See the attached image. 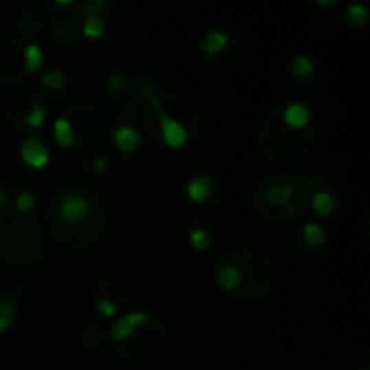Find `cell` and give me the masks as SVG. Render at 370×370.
Wrapping results in <instances>:
<instances>
[{
  "mask_svg": "<svg viewBox=\"0 0 370 370\" xmlns=\"http://www.w3.org/2000/svg\"><path fill=\"white\" fill-rule=\"evenodd\" d=\"M312 210L323 215V217H329L336 210V197L331 191H314L312 195Z\"/></svg>",
  "mask_w": 370,
  "mask_h": 370,
  "instance_id": "obj_13",
  "label": "cell"
},
{
  "mask_svg": "<svg viewBox=\"0 0 370 370\" xmlns=\"http://www.w3.org/2000/svg\"><path fill=\"white\" fill-rule=\"evenodd\" d=\"M65 33H69L67 26H65V22H54V24H52V37H54V39H63Z\"/></svg>",
  "mask_w": 370,
  "mask_h": 370,
  "instance_id": "obj_26",
  "label": "cell"
},
{
  "mask_svg": "<svg viewBox=\"0 0 370 370\" xmlns=\"http://www.w3.org/2000/svg\"><path fill=\"white\" fill-rule=\"evenodd\" d=\"M113 143L120 152L124 154H135L141 147V135L137 128H132L128 124H122L113 130Z\"/></svg>",
  "mask_w": 370,
  "mask_h": 370,
  "instance_id": "obj_7",
  "label": "cell"
},
{
  "mask_svg": "<svg viewBox=\"0 0 370 370\" xmlns=\"http://www.w3.org/2000/svg\"><path fill=\"white\" fill-rule=\"evenodd\" d=\"M111 3L109 0H96V3H87V5H83L80 7V16L85 18V16H100V18H107L105 13L107 11H111Z\"/></svg>",
  "mask_w": 370,
  "mask_h": 370,
  "instance_id": "obj_24",
  "label": "cell"
},
{
  "mask_svg": "<svg viewBox=\"0 0 370 370\" xmlns=\"http://www.w3.org/2000/svg\"><path fill=\"white\" fill-rule=\"evenodd\" d=\"M331 5H336L334 0H323V3H316V7H331Z\"/></svg>",
  "mask_w": 370,
  "mask_h": 370,
  "instance_id": "obj_29",
  "label": "cell"
},
{
  "mask_svg": "<svg viewBox=\"0 0 370 370\" xmlns=\"http://www.w3.org/2000/svg\"><path fill=\"white\" fill-rule=\"evenodd\" d=\"M303 241L309 247H320V245L327 243V232H325L323 226L314 224V221H309V224L303 226Z\"/></svg>",
  "mask_w": 370,
  "mask_h": 370,
  "instance_id": "obj_16",
  "label": "cell"
},
{
  "mask_svg": "<svg viewBox=\"0 0 370 370\" xmlns=\"http://www.w3.org/2000/svg\"><path fill=\"white\" fill-rule=\"evenodd\" d=\"M39 83L46 89H50V91H61L65 87V76H63V72H58V69H46L41 74Z\"/></svg>",
  "mask_w": 370,
  "mask_h": 370,
  "instance_id": "obj_19",
  "label": "cell"
},
{
  "mask_svg": "<svg viewBox=\"0 0 370 370\" xmlns=\"http://www.w3.org/2000/svg\"><path fill=\"white\" fill-rule=\"evenodd\" d=\"M294 193H297V186L288 180H279L264 191V199L266 204L275 206V208H286V206H290Z\"/></svg>",
  "mask_w": 370,
  "mask_h": 370,
  "instance_id": "obj_6",
  "label": "cell"
},
{
  "mask_svg": "<svg viewBox=\"0 0 370 370\" xmlns=\"http://www.w3.org/2000/svg\"><path fill=\"white\" fill-rule=\"evenodd\" d=\"M312 122V113L301 102H290L284 109V124L292 130H303Z\"/></svg>",
  "mask_w": 370,
  "mask_h": 370,
  "instance_id": "obj_8",
  "label": "cell"
},
{
  "mask_svg": "<svg viewBox=\"0 0 370 370\" xmlns=\"http://www.w3.org/2000/svg\"><path fill=\"white\" fill-rule=\"evenodd\" d=\"M16 208L22 215L35 213V208H37V195L33 193V191H20V193L16 195Z\"/></svg>",
  "mask_w": 370,
  "mask_h": 370,
  "instance_id": "obj_20",
  "label": "cell"
},
{
  "mask_svg": "<svg viewBox=\"0 0 370 370\" xmlns=\"http://www.w3.org/2000/svg\"><path fill=\"white\" fill-rule=\"evenodd\" d=\"M188 243H191V247H193L195 251H206V249L213 247L215 234L210 230H206V228H195L193 232L188 234Z\"/></svg>",
  "mask_w": 370,
  "mask_h": 370,
  "instance_id": "obj_18",
  "label": "cell"
},
{
  "mask_svg": "<svg viewBox=\"0 0 370 370\" xmlns=\"http://www.w3.org/2000/svg\"><path fill=\"white\" fill-rule=\"evenodd\" d=\"M94 169H96L98 173H107V169H109V160H107L105 156H98V158L94 160Z\"/></svg>",
  "mask_w": 370,
  "mask_h": 370,
  "instance_id": "obj_27",
  "label": "cell"
},
{
  "mask_svg": "<svg viewBox=\"0 0 370 370\" xmlns=\"http://www.w3.org/2000/svg\"><path fill=\"white\" fill-rule=\"evenodd\" d=\"M83 35L87 39H100L107 31V20L100 16H85L83 18Z\"/></svg>",
  "mask_w": 370,
  "mask_h": 370,
  "instance_id": "obj_15",
  "label": "cell"
},
{
  "mask_svg": "<svg viewBox=\"0 0 370 370\" xmlns=\"http://www.w3.org/2000/svg\"><path fill=\"white\" fill-rule=\"evenodd\" d=\"M52 132H54V141L58 147H63V150H69V147L76 143V130H74L72 122L67 117H58L52 126Z\"/></svg>",
  "mask_w": 370,
  "mask_h": 370,
  "instance_id": "obj_10",
  "label": "cell"
},
{
  "mask_svg": "<svg viewBox=\"0 0 370 370\" xmlns=\"http://www.w3.org/2000/svg\"><path fill=\"white\" fill-rule=\"evenodd\" d=\"M43 65V52L37 43H28L24 48V67L28 74H37Z\"/></svg>",
  "mask_w": 370,
  "mask_h": 370,
  "instance_id": "obj_17",
  "label": "cell"
},
{
  "mask_svg": "<svg viewBox=\"0 0 370 370\" xmlns=\"http://www.w3.org/2000/svg\"><path fill=\"white\" fill-rule=\"evenodd\" d=\"M18 318V307L9 297H0V334H7Z\"/></svg>",
  "mask_w": 370,
  "mask_h": 370,
  "instance_id": "obj_14",
  "label": "cell"
},
{
  "mask_svg": "<svg viewBox=\"0 0 370 370\" xmlns=\"http://www.w3.org/2000/svg\"><path fill=\"white\" fill-rule=\"evenodd\" d=\"M186 195L191 202L204 204L213 197V182L208 175H193L186 184Z\"/></svg>",
  "mask_w": 370,
  "mask_h": 370,
  "instance_id": "obj_9",
  "label": "cell"
},
{
  "mask_svg": "<svg viewBox=\"0 0 370 370\" xmlns=\"http://www.w3.org/2000/svg\"><path fill=\"white\" fill-rule=\"evenodd\" d=\"M126 87H128V78L124 76V74H113V76L107 80L109 94H122V91H126Z\"/></svg>",
  "mask_w": 370,
  "mask_h": 370,
  "instance_id": "obj_25",
  "label": "cell"
},
{
  "mask_svg": "<svg viewBox=\"0 0 370 370\" xmlns=\"http://www.w3.org/2000/svg\"><path fill=\"white\" fill-rule=\"evenodd\" d=\"M228 41H230L228 33H224V31H210V33L204 35L199 48H202V52H204L206 56H217L219 52L226 50Z\"/></svg>",
  "mask_w": 370,
  "mask_h": 370,
  "instance_id": "obj_11",
  "label": "cell"
},
{
  "mask_svg": "<svg viewBox=\"0 0 370 370\" xmlns=\"http://www.w3.org/2000/svg\"><path fill=\"white\" fill-rule=\"evenodd\" d=\"M9 202V193H7V191L3 188V186H0V210H3L5 208V204Z\"/></svg>",
  "mask_w": 370,
  "mask_h": 370,
  "instance_id": "obj_28",
  "label": "cell"
},
{
  "mask_svg": "<svg viewBox=\"0 0 370 370\" xmlns=\"http://www.w3.org/2000/svg\"><path fill=\"white\" fill-rule=\"evenodd\" d=\"M147 323H150V314L147 312H126L124 316H120L113 323V327L107 331V340L120 345L124 340L135 336L137 331H141Z\"/></svg>",
  "mask_w": 370,
  "mask_h": 370,
  "instance_id": "obj_3",
  "label": "cell"
},
{
  "mask_svg": "<svg viewBox=\"0 0 370 370\" xmlns=\"http://www.w3.org/2000/svg\"><path fill=\"white\" fill-rule=\"evenodd\" d=\"M58 219L63 221L65 226L76 228L89 219L91 215V199L89 195L80 193V191H65L58 199Z\"/></svg>",
  "mask_w": 370,
  "mask_h": 370,
  "instance_id": "obj_2",
  "label": "cell"
},
{
  "mask_svg": "<svg viewBox=\"0 0 370 370\" xmlns=\"http://www.w3.org/2000/svg\"><path fill=\"white\" fill-rule=\"evenodd\" d=\"M20 156L31 169H43L50 162V152L46 143H41L39 139L31 137V139H24L20 145Z\"/></svg>",
  "mask_w": 370,
  "mask_h": 370,
  "instance_id": "obj_4",
  "label": "cell"
},
{
  "mask_svg": "<svg viewBox=\"0 0 370 370\" xmlns=\"http://www.w3.org/2000/svg\"><path fill=\"white\" fill-rule=\"evenodd\" d=\"M347 22L351 26H364L368 22V9L364 5L353 3L347 7Z\"/></svg>",
  "mask_w": 370,
  "mask_h": 370,
  "instance_id": "obj_22",
  "label": "cell"
},
{
  "mask_svg": "<svg viewBox=\"0 0 370 370\" xmlns=\"http://www.w3.org/2000/svg\"><path fill=\"white\" fill-rule=\"evenodd\" d=\"M96 309H98V314L102 318H113L117 314V309H120V303L113 301L111 297H96Z\"/></svg>",
  "mask_w": 370,
  "mask_h": 370,
  "instance_id": "obj_23",
  "label": "cell"
},
{
  "mask_svg": "<svg viewBox=\"0 0 370 370\" xmlns=\"http://www.w3.org/2000/svg\"><path fill=\"white\" fill-rule=\"evenodd\" d=\"M243 279H245V275L241 271V266L234 262H224L215 273V282L224 292H234L243 284Z\"/></svg>",
  "mask_w": 370,
  "mask_h": 370,
  "instance_id": "obj_5",
  "label": "cell"
},
{
  "mask_svg": "<svg viewBox=\"0 0 370 370\" xmlns=\"http://www.w3.org/2000/svg\"><path fill=\"white\" fill-rule=\"evenodd\" d=\"M43 122H46V111H43V107L39 105V102H35V105L31 107V111H28L24 115V126L26 128H41Z\"/></svg>",
  "mask_w": 370,
  "mask_h": 370,
  "instance_id": "obj_21",
  "label": "cell"
},
{
  "mask_svg": "<svg viewBox=\"0 0 370 370\" xmlns=\"http://www.w3.org/2000/svg\"><path fill=\"white\" fill-rule=\"evenodd\" d=\"M141 94L143 98L150 102L152 111L156 113V120H158V128H160V137L165 141L167 147L171 150H180L188 143V130L182 122H177L175 117H171L165 107L160 105V98H158V89L152 83H143L141 87Z\"/></svg>",
  "mask_w": 370,
  "mask_h": 370,
  "instance_id": "obj_1",
  "label": "cell"
},
{
  "mask_svg": "<svg viewBox=\"0 0 370 370\" xmlns=\"http://www.w3.org/2000/svg\"><path fill=\"white\" fill-rule=\"evenodd\" d=\"M290 74L294 78H309V76H314V72H316V65L314 61L309 58L307 54H297V56H292L290 58V65H288Z\"/></svg>",
  "mask_w": 370,
  "mask_h": 370,
  "instance_id": "obj_12",
  "label": "cell"
}]
</instances>
